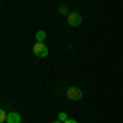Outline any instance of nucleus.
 <instances>
[{
  "label": "nucleus",
  "mask_w": 123,
  "mask_h": 123,
  "mask_svg": "<svg viewBox=\"0 0 123 123\" xmlns=\"http://www.w3.org/2000/svg\"><path fill=\"white\" fill-rule=\"evenodd\" d=\"M33 53L36 54L38 57H46L49 54V48L44 44V43H35V46H33Z\"/></svg>",
  "instance_id": "obj_1"
},
{
  "label": "nucleus",
  "mask_w": 123,
  "mask_h": 123,
  "mask_svg": "<svg viewBox=\"0 0 123 123\" xmlns=\"http://www.w3.org/2000/svg\"><path fill=\"white\" fill-rule=\"evenodd\" d=\"M66 95L69 100H72V102H77V100H80L82 98V90L79 89V87H69L66 90Z\"/></svg>",
  "instance_id": "obj_2"
},
{
  "label": "nucleus",
  "mask_w": 123,
  "mask_h": 123,
  "mask_svg": "<svg viewBox=\"0 0 123 123\" xmlns=\"http://www.w3.org/2000/svg\"><path fill=\"white\" fill-rule=\"evenodd\" d=\"M67 23H69L71 26H79V25L82 23V17H80V13H77V12H71V13L67 15Z\"/></svg>",
  "instance_id": "obj_3"
},
{
  "label": "nucleus",
  "mask_w": 123,
  "mask_h": 123,
  "mask_svg": "<svg viewBox=\"0 0 123 123\" xmlns=\"http://www.w3.org/2000/svg\"><path fill=\"white\" fill-rule=\"evenodd\" d=\"M21 122V115L17 112H10L7 117V123H20Z\"/></svg>",
  "instance_id": "obj_4"
},
{
  "label": "nucleus",
  "mask_w": 123,
  "mask_h": 123,
  "mask_svg": "<svg viewBox=\"0 0 123 123\" xmlns=\"http://www.w3.org/2000/svg\"><path fill=\"white\" fill-rule=\"evenodd\" d=\"M44 39H46V33H44L43 30L38 31V33H36V41H38V43H43Z\"/></svg>",
  "instance_id": "obj_5"
},
{
  "label": "nucleus",
  "mask_w": 123,
  "mask_h": 123,
  "mask_svg": "<svg viewBox=\"0 0 123 123\" xmlns=\"http://www.w3.org/2000/svg\"><path fill=\"white\" fill-rule=\"evenodd\" d=\"M57 120H59V122H67V120H69V117H67V113H64V112H61V113L57 115Z\"/></svg>",
  "instance_id": "obj_6"
},
{
  "label": "nucleus",
  "mask_w": 123,
  "mask_h": 123,
  "mask_svg": "<svg viewBox=\"0 0 123 123\" xmlns=\"http://www.w3.org/2000/svg\"><path fill=\"white\" fill-rule=\"evenodd\" d=\"M7 117H8V113H7V112H5V110L2 108V110H0V120H2V123L7 122Z\"/></svg>",
  "instance_id": "obj_7"
},
{
  "label": "nucleus",
  "mask_w": 123,
  "mask_h": 123,
  "mask_svg": "<svg viewBox=\"0 0 123 123\" xmlns=\"http://www.w3.org/2000/svg\"><path fill=\"white\" fill-rule=\"evenodd\" d=\"M57 12H59L61 15H69V13H71V12H67L66 7H59V10H57Z\"/></svg>",
  "instance_id": "obj_8"
},
{
  "label": "nucleus",
  "mask_w": 123,
  "mask_h": 123,
  "mask_svg": "<svg viewBox=\"0 0 123 123\" xmlns=\"http://www.w3.org/2000/svg\"><path fill=\"white\" fill-rule=\"evenodd\" d=\"M64 123H77L76 120H72V118H69V120H67V122H64Z\"/></svg>",
  "instance_id": "obj_9"
},
{
  "label": "nucleus",
  "mask_w": 123,
  "mask_h": 123,
  "mask_svg": "<svg viewBox=\"0 0 123 123\" xmlns=\"http://www.w3.org/2000/svg\"><path fill=\"white\" fill-rule=\"evenodd\" d=\"M53 123H62V122H59V120H56V122H53Z\"/></svg>",
  "instance_id": "obj_10"
},
{
  "label": "nucleus",
  "mask_w": 123,
  "mask_h": 123,
  "mask_svg": "<svg viewBox=\"0 0 123 123\" xmlns=\"http://www.w3.org/2000/svg\"><path fill=\"white\" fill-rule=\"evenodd\" d=\"M3 123H7V122H3Z\"/></svg>",
  "instance_id": "obj_11"
}]
</instances>
